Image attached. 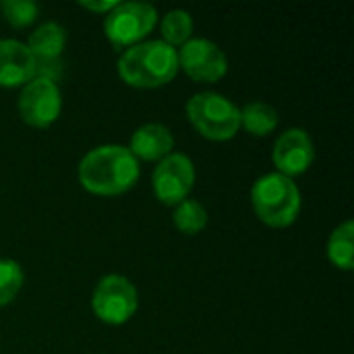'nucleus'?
Segmentation results:
<instances>
[{
    "label": "nucleus",
    "instance_id": "16",
    "mask_svg": "<svg viewBox=\"0 0 354 354\" xmlns=\"http://www.w3.org/2000/svg\"><path fill=\"white\" fill-rule=\"evenodd\" d=\"M160 31H162V41L164 44H168L172 48L183 46V44H187L191 39V33H193V17L187 10H180V8L168 10L162 17Z\"/></svg>",
    "mask_w": 354,
    "mask_h": 354
},
{
    "label": "nucleus",
    "instance_id": "17",
    "mask_svg": "<svg viewBox=\"0 0 354 354\" xmlns=\"http://www.w3.org/2000/svg\"><path fill=\"white\" fill-rule=\"evenodd\" d=\"M172 220H174V226L183 234L193 236V234H199L207 226V209L195 199H185L176 205Z\"/></svg>",
    "mask_w": 354,
    "mask_h": 354
},
{
    "label": "nucleus",
    "instance_id": "5",
    "mask_svg": "<svg viewBox=\"0 0 354 354\" xmlns=\"http://www.w3.org/2000/svg\"><path fill=\"white\" fill-rule=\"evenodd\" d=\"M158 10L149 2H118L104 21V33L116 50L141 44L156 27Z\"/></svg>",
    "mask_w": 354,
    "mask_h": 354
},
{
    "label": "nucleus",
    "instance_id": "19",
    "mask_svg": "<svg viewBox=\"0 0 354 354\" xmlns=\"http://www.w3.org/2000/svg\"><path fill=\"white\" fill-rule=\"evenodd\" d=\"M37 4L31 0H2L0 2V12L2 17L15 27V29H23L29 27L35 17H37Z\"/></svg>",
    "mask_w": 354,
    "mask_h": 354
},
{
    "label": "nucleus",
    "instance_id": "14",
    "mask_svg": "<svg viewBox=\"0 0 354 354\" xmlns=\"http://www.w3.org/2000/svg\"><path fill=\"white\" fill-rule=\"evenodd\" d=\"M328 259L334 268L351 272L354 268V224L346 220L340 224L328 241Z\"/></svg>",
    "mask_w": 354,
    "mask_h": 354
},
{
    "label": "nucleus",
    "instance_id": "15",
    "mask_svg": "<svg viewBox=\"0 0 354 354\" xmlns=\"http://www.w3.org/2000/svg\"><path fill=\"white\" fill-rule=\"evenodd\" d=\"M278 112L266 102H251L241 110V127L253 137H266L278 127Z\"/></svg>",
    "mask_w": 354,
    "mask_h": 354
},
{
    "label": "nucleus",
    "instance_id": "3",
    "mask_svg": "<svg viewBox=\"0 0 354 354\" xmlns=\"http://www.w3.org/2000/svg\"><path fill=\"white\" fill-rule=\"evenodd\" d=\"M251 203L257 218L272 228H286L295 224L301 214V191L292 178L270 172L255 180L251 189Z\"/></svg>",
    "mask_w": 354,
    "mask_h": 354
},
{
    "label": "nucleus",
    "instance_id": "20",
    "mask_svg": "<svg viewBox=\"0 0 354 354\" xmlns=\"http://www.w3.org/2000/svg\"><path fill=\"white\" fill-rule=\"evenodd\" d=\"M118 2L116 0H83L81 6L87 8L89 12H100V15H108Z\"/></svg>",
    "mask_w": 354,
    "mask_h": 354
},
{
    "label": "nucleus",
    "instance_id": "9",
    "mask_svg": "<svg viewBox=\"0 0 354 354\" xmlns=\"http://www.w3.org/2000/svg\"><path fill=\"white\" fill-rule=\"evenodd\" d=\"M151 185L156 197L164 205H178L180 201L189 199V193L195 185V166L189 156L185 153H170L158 162Z\"/></svg>",
    "mask_w": 354,
    "mask_h": 354
},
{
    "label": "nucleus",
    "instance_id": "1",
    "mask_svg": "<svg viewBox=\"0 0 354 354\" xmlns=\"http://www.w3.org/2000/svg\"><path fill=\"white\" fill-rule=\"evenodd\" d=\"M139 180V162L122 145H100L79 162L81 187L100 197H116L135 187Z\"/></svg>",
    "mask_w": 354,
    "mask_h": 354
},
{
    "label": "nucleus",
    "instance_id": "12",
    "mask_svg": "<svg viewBox=\"0 0 354 354\" xmlns=\"http://www.w3.org/2000/svg\"><path fill=\"white\" fill-rule=\"evenodd\" d=\"M174 149V137L170 133L168 127L160 124V122H149L139 127L133 137H131V145L129 151L143 162H160L166 156H170Z\"/></svg>",
    "mask_w": 354,
    "mask_h": 354
},
{
    "label": "nucleus",
    "instance_id": "8",
    "mask_svg": "<svg viewBox=\"0 0 354 354\" xmlns=\"http://www.w3.org/2000/svg\"><path fill=\"white\" fill-rule=\"evenodd\" d=\"M176 54L178 71H185V75L197 83H216L228 73V58L212 39L191 37Z\"/></svg>",
    "mask_w": 354,
    "mask_h": 354
},
{
    "label": "nucleus",
    "instance_id": "7",
    "mask_svg": "<svg viewBox=\"0 0 354 354\" xmlns=\"http://www.w3.org/2000/svg\"><path fill=\"white\" fill-rule=\"evenodd\" d=\"M17 108L21 120L27 122L29 127H52L62 110V93L58 89V83L44 77H33L27 85H23Z\"/></svg>",
    "mask_w": 354,
    "mask_h": 354
},
{
    "label": "nucleus",
    "instance_id": "13",
    "mask_svg": "<svg viewBox=\"0 0 354 354\" xmlns=\"http://www.w3.org/2000/svg\"><path fill=\"white\" fill-rule=\"evenodd\" d=\"M35 58V64L62 60V52L66 48V29L54 21L41 23L25 44Z\"/></svg>",
    "mask_w": 354,
    "mask_h": 354
},
{
    "label": "nucleus",
    "instance_id": "2",
    "mask_svg": "<svg viewBox=\"0 0 354 354\" xmlns=\"http://www.w3.org/2000/svg\"><path fill=\"white\" fill-rule=\"evenodd\" d=\"M116 66L127 85L137 89H156L176 77L178 54L176 48L162 39H149L127 48Z\"/></svg>",
    "mask_w": 354,
    "mask_h": 354
},
{
    "label": "nucleus",
    "instance_id": "6",
    "mask_svg": "<svg viewBox=\"0 0 354 354\" xmlns=\"http://www.w3.org/2000/svg\"><path fill=\"white\" fill-rule=\"evenodd\" d=\"M139 305L137 288L131 284L129 278L110 274L104 276L91 297V309L95 317L108 326H122L127 324Z\"/></svg>",
    "mask_w": 354,
    "mask_h": 354
},
{
    "label": "nucleus",
    "instance_id": "4",
    "mask_svg": "<svg viewBox=\"0 0 354 354\" xmlns=\"http://www.w3.org/2000/svg\"><path fill=\"white\" fill-rule=\"evenodd\" d=\"M187 118L197 133L209 141H228L241 129V110L226 95L216 91L195 93L187 102Z\"/></svg>",
    "mask_w": 354,
    "mask_h": 354
},
{
    "label": "nucleus",
    "instance_id": "11",
    "mask_svg": "<svg viewBox=\"0 0 354 354\" xmlns=\"http://www.w3.org/2000/svg\"><path fill=\"white\" fill-rule=\"evenodd\" d=\"M35 77V58L23 41L0 39V87H23Z\"/></svg>",
    "mask_w": 354,
    "mask_h": 354
},
{
    "label": "nucleus",
    "instance_id": "10",
    "mask_svg": "<svg viewBox=\"0 0 354 354\" xmlns=\"http://www.w3.org/2000/svg\"><path fill=\"white\" fill-rule=\"evenodd\" d=\"M272 158L280 174L288 178L305 174L315 160L313 139L305 129H288L278 137Z\"/></svg>",
    "mask_w": 354,
    "mask_h": 354
},
{
    "label": "nucleus",
    "instance_id": "18",
    "mask_svg": "<svg viewBox=\"0 0 354 354\" xmlns=\"http://www.w3.org/2000/svg\"><path fill=\"white\" fill-rule=\"evenodd\" d=\"M25 282L23 268L15 259H0V307L12 303Z\"/></svg>",
    "mask_w": 354,
    "mask_h": 354
}]
</instances>
